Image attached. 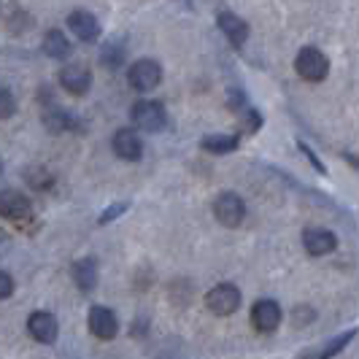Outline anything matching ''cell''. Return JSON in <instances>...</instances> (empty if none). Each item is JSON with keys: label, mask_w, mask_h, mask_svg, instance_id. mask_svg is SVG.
Listing matches in <instances>:
<instances>
[{"label": "cell", "mask_w": 359, "mask_h": 359, "mask_svg": "<svg viewBox=\"0 0 359 359\" xmlns=\"http://www.w3.org/2000/svg\"><path fill=\"white\" fill-rule=\"evenodd\" d=\"M294 71H297V76H300L303 81L316 84V81H324V79H327V73H330V60H327V54L319 52L316 46H306V49H300L297 57H294Z\"/></svg>", "instance_id": "6da1fadb"}, {"label": "cell", "mask_w": 359, "mask_h": 359, "mask_svg": "<svg viewBox=\"0 0 359 359\" xmlns=\"http://www.w3.org/2000/svg\"><path fill=\"white\" fill-rule=\"evenodd\" d=\"M130 116H133V125L146 133H160L168 127V111L157 100H138L130 111Z\"/></svg>", "instance_id": "7a4b0ae2"}, {"label": "cell", "mask_w": 359, "mask_h": 359, "mask_svg": "<svg viewBox=\"0 0 359 359\" xmlns=\"http://www.w3.org/2000/svg\"><path fill=\"white\" fill-rule=\"evenodd\" d=\"M127 81H130V87L138 92H151L160 87L162 81V68L157 60H138V62H133L130 65V71H127Z\"/></svg>", "instance_id": "3957f363"}, {"label": "cell", "mask_w": 359, "mask_h": 359, "mask_svg": "<svg viewBox=\"0 0 359 359\" xmlns=\"http://www.w3.org/2000/svg\"><path fill=\"white\" fill-rule=\"evenodd\" d=\"M214 216L222 227H241L246 219V203L235 192H222L214 200Z\"/></svg>", "instance_id": "277c9868"}, {"label": "cell", "mask_w": 359, "mask_h": 359, "mask_svg": "<svg viewBox=\"0 0 359 359\" xmlns=\"http://www.w3.org/2000/svg\"><path fill=\"white\" fill-rule=\"evenodd\" d=\"M205 306L216 316H233L241 308V292L233 284H216L208 294H205Z\"/></svg>", "instance_id": "5b68a950"}, {"label": "cell", "mask_w": 359, "mask_h": 359, "mask_svg": "<svg viewBox=\"0 0 359 359\" xmlns=\"http://www.w3.org/2000/svg\"><path fill=\"white\" fill-rule=\"evenodd\" d=\"M111 146H114V151H116L119 160L138 162L141 157H144V141H141V135H138L133 127L116 130L114 138H111Z\"/></svg>", "instance_id": "8992f818"}, {"label": "cell", "mask_w": 359, "mask_h": 359, "mask_svg": "<svg viewBox=\"0 0 359 359\" xmlns=\"http://www.w3.org/2000/svg\"><path fill=\"white\" fill-rule=\"evenodd\" d=\"M60 84H62V90L73 95V97H81V95H87L92 87V73L87 65H79V62H71V65H65L62 71H60Z\"/></svg>", "instance_id": "52a82bcc"}, {"label": "cell", "mask_w": 359, "mask_h": 359, "mask_svg": "<svg viewBox=\"0 0 359 359\" xmlns=\"http://www.w3.org/2000/svg\"><path fill=\"white\" fill-rule=\"evenodd\" d=\"M0 216H6L11 222H25L33 216V203L17 189H3L0 192Z\"/></svg>", "instance_id": "ba28073f"}, {"label": "cell", "mask_w": 359, "mask_h": 359, "mask_svg": "<svg viewBox=\"0 0 359 359\" xmlns=\"http://www.w3.org/2000/svg\"><path fill=\"white\" fill-rule=\"evenodd\" d=\"M27 332H30L33 341L49 346V343H54L57 335H60V324H57L54 313H49V311H36V313H30V319H27Z\"/></svg>", "instance_id": "9c48e42d"}, {"label": "cell", "mask_w": 359, "mask_h": 359, "mask_svg": "<svg viewBox=\"0 0 359 359\" xmlns=\"http://www.w3.org/2000/svg\"><path fill=\"white\" fill-rule=\"evenodd\" d=\"M252 324L257 332H276L281 324V306L276 300H257L252 306Z\"/></svg>", "instance_id": "30bf717a"}, {"label": "cell", "mask_w": 359, "mask_h": 359, "mask_svg": "<svg viewBox=\"0 0 359 359\" xmlns=\"http://www.w3.org/2000/svg\"><path fill=\"white\" fill-rule=\"evenodd\" d=\"M90 332L100 341H114L119 332V322L116 313L106 306H95L90 311Z\"/></svg>", "instance_id": "8fae6325"}, {"label": "cell", "mask_w": 359, "mask_h": 359, "mask_svg": "<svg viewBox=\"0 0 359 359\" xmlns=\"http://www.w3.org/2000/svg\"><path fill=\"white\" fill-rule=\"evenodd\" d=\"M303 249L311 257H324V254L338 249V238H335V233H330L324 227H308L303 233Z\"/></svg>", "instance_id": "7c38bea8"}, {"label": "cell", "mask_w": 359, "mask_h": 359, "mask_svg": "<svg viewBox=\"0 0 359 359\" xmlns=\"http://www.w3.org/2000/svg\"><path fill=\"white\" fill-rule=\"evenodd\" d=\"M216 25H219V30L227 36V41L233 43L235 49H241L249 41V25H246V19H241L233 11H219Z\"/></svg>", "instance_id": "4fadbf2b"}, {"label": "cell", "mask_w": 359, "mask_h": 359, "mask_svg": "<svg viewBox=\"0 0 359 359\" xmlns=\"http://www.w3.org/2000/svg\"><path fill=\"white\" fill-rule=\"evenodd\" d=\"M68 27L73 30V36L84 43H95L100 38V22L92 17L90 11H71Z\"/></svg>", "instance_id": "5bb4252c"}, {"label": "cell", "mask_w": 359, "mask_h": 359, "mask_svg": "<svg viewBox=\"0 0 359 359\" xmlns=\"http://www.w3.org/2000/svg\"><path fill=\"white\" fill-rule=\"evenodd\" d=\"M357 338V330H346V332H341L338 338H332V341H327L324 346H319V348H311V351H306L300 359H332L338 357L343 348L348 346V343Z\"/></svg>", "instance_id": "9a60e30c"}, {"label": "cell", "mask_w": 359, "mask_h": 359, "mask_svg": "<svg viewBox=\"0 0 359 359\" xmlns=\"http://www.w3.org/2000/svg\"><path fill=\"white\" fill-rule=\"evenodd\" d=\"M73 281L81 292H92L97 287V259L95 257H84L73 265Z\"/></svg>", "instance_id": "2e32d148"}, {"label": "cell", "mask_w": 359, "mask_h": 359, "mask_svg": "<svg viewBox=\"0 0 359 359\" xmlns=\"http://www.w3.org/2000/svg\"><path fill=\"white\" fill-rule=\"evenodd\" d=\"M73 52V43L68 41V36L62 33V30H49L46 36H43V54L46 57H52V60H65V57H71Z\"/></svg>", "instance_id": "e0dca14e"}, {"label": "cell", "mask_w": 359, "mask_h": 359, "mask_svg": "<svg viewBox=\"0 0 359 359\" xmlns=\"http://www.w3.org/2000/svg\"><path fill=\"white\" fill-rule=\"evenodd\" d=\"M73 125H76V119H73L71 114H65L62 108H57L54 103L46 106V111H43V127L49 133H68Z\"/></svg>", "instance_id": "ac0fdd59"}, {"label": "cell", "mask_w": 359, "mask_h": 359, "mask_svg": "<svg viewBox=\"0 0 359 359\" xmlns=\"http://www.w3.org/2000/svg\"><path fill=\"white\" fill-rule=\"evenodd\" d=\"M238 135H224V133H219V135H205L200 146L208 151V154H230L238 149Z\"/></svg>", "instance_id": "d6986e66"}, {"label": "cell", "mask_w": 359, "mask_h": 359, "mask_svg": "<svg viewBox=\"0 0 359 359\" xmlns=\"http://www.w3.org/2000/svg\"><path fill=\"white\" fill-rule=\"evenodd\" d=\"M125 54H127V49L122 41H108L106 46L100 49V62L106 65L108 71H116V68H122Z\"/></svg>", "instance_id": "ffe728a7"}, {"label": "cell", "mask_w": 359, "mask_h": 359, "mask_svg": "<svg viewBox=\"0 0 359 359\" xmlns=\"http://www.w3.org/2000/svg\"><path fill=\"white\" fill-rule=\"evenodd\" d=\"M27 181H30V187H36V189H49L54 184V179H52V173L49 170H43V168H33L30 173H27Z\"/></svg>", "instance_id": "44dd1931"}, {"label": "cell", "mask_w": 359, "mask_h": 359, "mask_svg": "<svg viewBox=\"0 0 359 359\" xmlns=\"http://www.w3.org/2000/svg\"><path fill=\"white\" fill-rule=\"evenodd\" d=\"M17 114V100L8 90L0 87V119H11Z\"/></svg>", "instance_id": "7402d4cb"}, {"label": "cell", "mask_w": 359, "mask_h": 359, "mask_svg": "<svg viewBox=\"0 0 359 359\" xmlns=\"http://www.w3.org/2000/svg\"><path fill=\"white\" fill-rule=\"evenodd\" d=\"M11 294H14V278L6 270H0V300H8Z\"/></svg>", "instance_id": "603a6c76"}, {"label": "cell", "mask_w": 359, "mask_h": 359, "mask_svg": "<svg viewBox=\"0 0 359 359\" xmlns=\"http://www.w3.org/2000/svg\"><path fill=\"white\" fill-rule=\"evenodd\" d=\"M122 211H127V203H119V205H111V208H106V214L100 216V224H108L111 219H116Z\"/></svg>", "instance_id": "cb8c5ba5"}, {"label": "cell", "mask_w": 359, "mask_h": 359, "mask_svg": "<svg viewBox=\"0 0 359 359\" xmlns=\"http://www.w3.org/2000/svg\"><path fill=\"white\" fill-rule=\"evenodd\" d=\"M0 246H8V238H6V233H0Z\"/></svg>", "instance_id": "d4e9b609"}, {"label": "cell", "mask_w": 359, "mask_h": 359, "mask_svg": "<svg viewBox=\"0 0 359 359\" xmlns=\"http://www.w3.org/2000/svg\"><path fill=\"white\" fill-rule=\"evenodd\" d=\"M0 173H3V160H0Z\"/></svg>", "instance_id": "484cf974"}, {"label": "cell", "mask_w": 359, "mask_h": 359, "mask_svg": "<svg viewBox=\"0 0 359 359\" xmlns=\"http://www.w3.org/2000/svg\"><path fill=\"white\" fill-rule=\"evenodd\" d=\"M0 8H3V3H0Z\"/></svg>", "instance_id": "4316f807"}]
</instances>
